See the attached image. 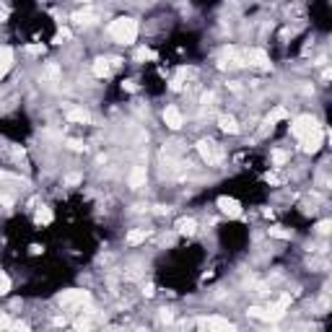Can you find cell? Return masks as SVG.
<instances>
[{
    "label": "cell",
    "mask_w": 332,
    "mask_h": 332,
    "mask_svg": "<svg viewBox=\"0 0 332 332\" xmlns=\"http://www.w3.org/2000/svg\"><path fill=\"white\" fill-rule=\"evenodd\" d=\"M314 127H319L317 117H311V114H301V117L293 119L291 130H293V135H296V138H301V135H306L309 130H314Z\"/></svg>",
    "instance_id": "cell-4"
},
{
    "label": "cell",
    "mask_w": 332,
    "mask_h": 332,
    "mask_svg": "<svg viewBox=\"0 0 332 332\" xmlns=\"http://www.w3.org/2000/svg\"><path fill=\"white\" fill-rule=\"evenodd\" d=\"M11 291V280H8V275L0 273V293H8Z\"/></svg>",
    "instance_id": "cell-24"
},
{
    "label": "cell",
    "mask_w": 332,
    "mask_h": 332,
    "mask_svg": "<svg viewBox=\"0 0 332 332\" xmlns=\"http://www.w3.org/2000/svg\"><path fill=\"white\" fill-rule=\"evenodd\" d=\"M76 327H78V330H88L91 322H88V319H81V322H76Z\"/></svg>",
    "instance_id": "cell-28"
},
{
    "label": "cell",
    "mask_w": 332,
    "mask_h": 332,
    "mask_svg": "<svg viewBox=\"0 0 332 332\" xmlns=\"http://www.w3.org/2000/svg\"><path fill=\"white\" fill-rule=\"evenodd\" d=\"M197 151H200V156H202V161H208L210 166H213V164H218L221 159H223V153H221V148H218V145H216L213 140H208V138H205V140H200V143H197Z\"/></svg>",
    "instance_id": "cell-3"
},
{
    "label": "cell",
    "mask_w": 332,
    "mask_h": 332,
    "mask_svg": "<svg viewBox=\"0 0 332 332\" xmlns=\"http://www.w3.org/2000/svg\"><path fill=\"white\" fill-rule=\"evenodd\" d=\"M330 231V221H322L319 223V234H327Z\"/></svg>",
    "instance_id": "cell-29"
},
{
    "label": "cell",
    "mask_w": 332,
    "mask_h": 332,
    "mask_svg": "<svg viewBox=\"0 0 332 332\" xmlns=\"http://www.w3.org/2000/svg\"><path fill=\"white\" fill-rule=\"evenodd\" d=\"M218 208L223 210L228 218H239V216H242V202L234 200V197H218Z\"/></svg>",
    "instance_id": "cell-6"
},
{
    "label": "cell",
    "mask_w": 332,
    "mask_h": 332,
    "mask_svg": "<svg viewBox=\"0 0 332 332\" xmlns=\"http://www.w3.org/2000/svg\"><path fill=\"white\" fill-rule=\"evenodd\" d=\"M109 73H112V62L104 60V57H99V60L94 62V76H96V78H107Z\"/></svg>",
    "instance_id": "cell-14"
},
{
    "label": "cell",
    "mask_w": 332,
    "mask_h": 332,
    "mask_svg": "<svg viewBox=\"0 0 332 332\" xmlns=\"http://www.w3.org/2000/svg\"><path fill=\"white\" fill-rule=\"evenodd\" d=\"M285 117H288V112H285V109H283V107H278V109H275V112L270 114V119H267V122H270V125H273V122H275V119H285Z\"/></svg>",
    "instance_id": "cell-20"
},
{
    "label": "cell",
    "mask_w": 332,
    "mask_h": 332,
    "mask_svg": "<svg viewBox=\"0 0 332 332\" xmlns=\"http://www.w3.org/2000/svg\"><path fill=\"white\" fill-rule=\"evenodd\" d=\"M153 57H156V55L151 50H138L135 52V60H153Z\"/></svg>",
    "instance_id": "cell-23"
},
{
    "label": "cell",
    "mask_w": 332,
    "mask_h": 332,
    "mask_svg": "<svg viewBox=\"0 0 332 332\" xmlns=\"http://www.w3.org/2000/svg\"><path fill=\"white\" fill-rule=\"evenodd\" d=\"M50 221H52V210H50V208H42L39 213H36V223H44V226H47Z\"/></svg>",
    "instance_id": "cell-19"
},
{
    "label": "cell",
    "mask_w": 332,
    "mask_h": 332,
    "mask_svg": "<svg viewBox=\"0 0 332 332\" xmlns=\"http://www.w3.org/2000/svg\"><path fill=\"white\" fill-rule=\"evenodd\" d=\"M73 21H78V24H94L96 21V13L94 11H91V8H86V11H78L76 16H73Z\"/></svg>",
    "instance_id": "cell-18"
},
{
    "label": "cell",
    "mask_w": 332,
    "mask_h": 332,
    "mask_svg": "<svg viewBox=\"0 0 332 332\" xmlns=\"http://www.w3.org/2000/svg\"><path fill=\"white\" fill-rule=\"evenodd\" d=\"M247 62H249V65H254V68H270L265 50H249L247 52Z\"/></svg>",
    "instance_id": "cell-9"
},
{
    "label": "cell",
    "mask_w": 332,
    "mask_h": 332,
    "mask_svg": "<svg viewBox=\"0 0 332 332\" xmlns=\"http://www.w3.org/2000/svg\"><path fill=\"white\" fill-rule=\"evenodd\" d=\"M65 182H68V184H78V182H81V177H78V174H70V177H68Z\"/></svg>",
    "instance_id": "cell-30"
},
{
    "label": "cell",
    "mask_w": 332,
    "mask_h": 332,
    "mask_svg": "<svg viewBox=\"0 0 332 332\" xmlns=\"http://www.w3.org/2000/svg\"><path fill=\"white\" fill-rule=\"evenodd\" d=\"M68 119H70V122H81V125H86L91 117H88L86 109H68Z\"/></svg>",
    "instance_id": "cell-17"
},
{
    "label": "cell",
    "mask_w": 332,
    "mask_h": 332,
    "mask_svg": "<svg viewBox=\"0 0 332 332\" xmlns=\"http://www.w3.org/2000/svg\"><path fill=\"white\" fill-rule=\"evenodd\" d=\"M288 304H291V296H280L270 309L265 311V319H280L285 314V306H288Z\"/></svg>",
    "instance_id": "cell-7"
},
{
    "label": "cell",
    "mask_w": 332,
    "mask_h": 332,
    "mask_svg": "<svg viewBox=\"0 0 332 332\" xmlns=\"http://www.w3.org/2000/svg\"><path fill=\"white\" fill-rule=\"evenodd\" d=\"M285 161H288V153H285V151H275V153H273V164L280 166V164H285Z\"/></svg>",
    "instance_id": "cell-21"
},
{
    "label": "cell",
    "mask_w": 332,
    "mask_h": 332,
    "mask_svg": "<svg viewBox=\"0 0 332 332\" xmlns=\"http://www.w3.org/2000/svg\"><path fill=\"white\" fill-rule=\"evenodd\" d=\"M68 148L70 151H86V145H83L81 140H68Z\"/></svg>",
    "instance_id": "cell-26"
},
{
    "label": "cell",
    "mask_w": 332,
    "mask_h": 332,
    "mask_svg": "<svg viewBox=\"0 0 332 332\" xmlns=\"http://www.w3.org/2000/svg\"><path fill=\"white\" fill-rule=\"evenodd\" d=\"M202 327H208V330H234V325L228 319H221V317H210V319H202L200 322Z\"/></svg>",
    "instance_id": "cell-11"
},
{
    "label": "cell",
    "mask_w": 332,
    "mask_h": 332,
    "mask_svg": "<svg viewBox=\"0 0 332 332\" xmlns=\"http://www.w3.org/2000/svg\"><path fill=\"white\" fill-rule=\"evenodd\" d=\"M57 73H60V70H57V65H50V68H47V73H44V76H47V78H57Z\"/></svg>",
    "instance_id": "cell-27"
},
{
    "label": "cell",
    "mask_w": 332,
    "mask_h": 332,
    "mask_svg": "<svg viewBox=\"0 0 332 332\" xmlns=\"http://www.w3.org/2000/svg\"><path fill=\"white\" fill-rule=\"evenodd\" d=\"M177 231H179V234H187V236L195 234V231H197V221H195V218H179V221H177Z\"/></svg>",
    "instance_id": "cell-13"
},
{
    "label": "cell",
    "mask_w": 332,
    "mask_h": 332,
    "mask_svg": "<svg viewBox=\"0 0 332 332\" xmlns=\"http://www.w3.org/2000/svg\"><path fill=\"white\" fill-rule=\"evenodd\" d=\"M11 68H13V50L3 47V50H0V78H3Z\"/></svg>",
    "instance_id": "cell-12"
},
{
    "label": "cell",
    "mask_w": 332,
    "mask_h": 332,
    "mask_svg": "<svg viewBox=\"0 0 332 332\" xmlns=\"http://www.w3.org/2000/svg\"><path fill=\"white\" fill-rule=\"evenodd\" d=\"M145 179H148V171H145V166H135V169L130 171V187H133V190L143 187Z\"/></svg>",
    "instance_id": "cell-10"
},
{
    "label": "cell",
    "mask_w": 332,
    "mask_h": 332,
    "mask_svg": "<svg viewBox=\"0 0 332 332\" xmlns=\"http://www.w3.org/2000/svg\"><path fill=\"white\" fill-rule=\"evenodd\" d=\"M299 140H301V151L317 153L322 148V143H325V130H322V125H319V127H314V130H309L306 135H301Z\"/></svg>",
    "instance_id": "cell-2"
},
{
    "label": "cell",
    "mask_w": 332,
    "mask_h": 332,
    "mask_svg": "<svg viewBox=\"0 0 332 332\" xmlns=\"http://www.w3.org/2000/svg\"><path fill=\"white\" fill-rule=\"evenodd\" d=\"M249 314L257 317V319H265V309H260V306H249Z\"/></svg>",
    "instance_id": "cell-25"
},
{
    "label": "cell",
    "mask_w": 332,
    "mask_h": 332,
    "mask_svg": "<svg viewBox=\"0 0 332 332\" xmlns=\"http://www.w3.org/2000/svg\"><path fill=\"white\" fill-rule=\"evenodd\" d=\"M91 301V293L88 291H65L60 296V304L62 306H83V304Z\"/></svg>",
    "instance_id": "cell-5"
},
{
    "label": "cell",
    "mask_w": 332,
    "mask_h": 332,
    "mask_svg": "<svg viewBox=\"0 0 332 332\" xmlns=\"http://www.w3.org/2000/svg\"><path fill=\"white\" fill-rule=\"evenodd\" d=\"M109 36L119 44H133L135 36H138V21L135 18H125V16L114 18V21L109 24Z\"/></svg>",
    "instance_id": "cell-1"
},
{
    "label": "cell",
    "mask_w": 332,
    "mask_h": 332,
    "mask_svg": "<svg viewBox=\"0 0 332 332\" xmlns=\"http://www.w3.org/2000/svg\"><path fill=\"white\" fill-rule=\"evenodd\" d=\"M218 125H221V130L223 133H231V135H236L239 133V125H236V119L234 117H218Z\"/></svg>",
    "instance_id": "cell-15"
},
{
    "label": "cell",
    "mask_w": 332,
    "mask_h": 332,
    "mask_svg": "<svg viewBox=\"0 0 332 332\" xmlns=\"http://www.w3.org/2000/svg\"><path fill=\"white\" fill-rule=\"evenodd\" d=\"M270 236H275V239H291V231H283V228H270Z\"/></svg>",
    "instance_id": "cell-22"
},
{
    "label": "cell",
    "mask_w": 332,
    "mask_h": 332,
    "mask_svg": "<svg viewBox=\"0 0 332 332\" xmlns=\"http://www.w3.org/2000/svg\"><path fill=\"white\" fill-rule=\"evenodd\" d=\"M148 236H151L148 228H135V231L127 234V244H140V242H145Z\"/></svg>",
    "instance_id": "cell-16"
},
{
    "label": "cell",
    "mask_w": 332,
    "mask_h": 332,
    "mask_svg": "<svg viewBox=\"0 0 332 332\" xmlns=\"http://www.w3.org/2000/svg\"><path fill=\"white\" fill-rule=\"evenodd\" d=\"M164 122L169 125L171 130H179L182 122H184V119H182V112H179L177 107H166V109H164Z\"/></svg>",
    "instance_id": "cell-8"
}]
</instances>
